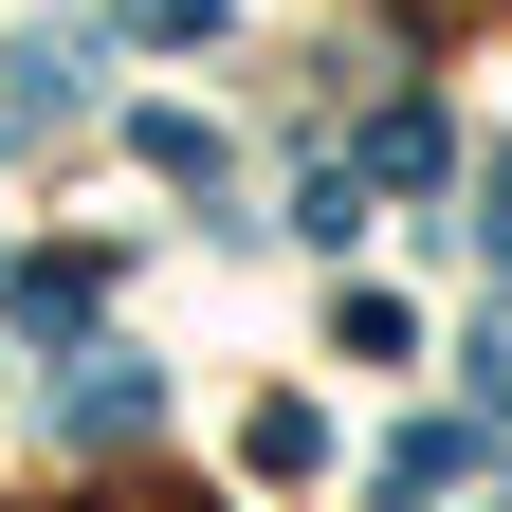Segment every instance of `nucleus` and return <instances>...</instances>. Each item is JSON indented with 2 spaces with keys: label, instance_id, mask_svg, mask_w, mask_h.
I'll use <instances>...</instances> for the list:
<instances>
[{
  "label": "nucleus",
  "instance_id": "obj_1",
  "mask_svg": "<svg viewBox=\"0 0 512 512\" xmlns=\"http://www.w3.org/2000/svg\"><path fill=\"white\" fill-rule=\"evenodd\" d=\"M55 421H74V439H128V421H147V366H128V348H92V384H74Z\"/></svg>",
  "mask_w": 512,
  "mask_h": 512
},
{
  "label": "nucleus",
  "instance_id": "obj_2",
  "mask_svg": "<svg viewBox=\"0 0 512 512\" xmlns=\"http://www.w3.org/2000/svg\"><path fill=\"white\" fill-rule=\"evenodd\" d=\"M147 165H165V183H202V202H220V128H202V110H147Z\"/></svg>",
  "mask_w": 512,
  "mask_h": 512
},
{
  "label": "nucleus",
  "instance_id": "obj_3",
  "mask_svg": "<svg viewBox=\"0 0 512 512\" xmlns=\"http://www.w3.org/2000/svg\"><path fill=\"white\" fill-rule=\"evenodd\" d=\"M128 19H147V37H220V0H128Z\"/></svg>",
  "mask_w": 512,
  "mask_h": 512
}]
</instances>
